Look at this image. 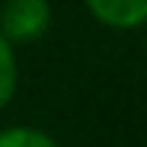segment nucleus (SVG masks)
Masks as SVG:
<instances>
[{
  "label": "nucleus",
  "mask_w": 147,
  "mask_h": 147,
  "mask_svg": "<svg viewBox=\"0 0 147 147\" xmlns=\"http://www.w3.org/2000/svg\"><path fill=\"white\" fill-rule=\"evenodd\" d=\"M12 90H15V54L9 42L0 36V108L12 99Z\"/></svg>",
  "instance_id": "4"
},
{
  "label": "nucleus",
  "mask_w": 147,
  "mask_h": 147,
  "mask_svg": "<svg viewBox=\"0 0 147 147\" xmlns=\"http://www.w3.org/2000/svg\"><path fill=\"white\" fill-rule=\"evenodd\" d=\"M90 12L108 27H138L147 18V0H87Z\"/></svg>",
  "instance_id": "2"
},
{
  "label": "nucleus",
  "mask_w": 147,
  "mask_h": 147,
  "mask_svg": "<svg viewBox=\"0 0 147 147\" xmlns=\"http://www.w3.org/2000/svg\"><path fill=\"white\" fill-rule=\"evenodd\" d=\"M0 147H57L45 132L27 129V126H15V129L0 132Z\"/></svg>",
  "instance_id": "3"
},
{
  "label": "nucleus",
  "mask_w": 147,
  "mask_h": 147,
  "mask_svg": "<svg viewBox=\"0 0 147 147\" xmlns=\"http://www.w3.org/2000/svg\"><path fill=\"white\" fill-rule=\"evenodd\" d=\"M51 24V6L48 0H6L0 6V36L30 42L42 36Z\"/></svg>",
  "instance_id": "1"
}]
</instances>
